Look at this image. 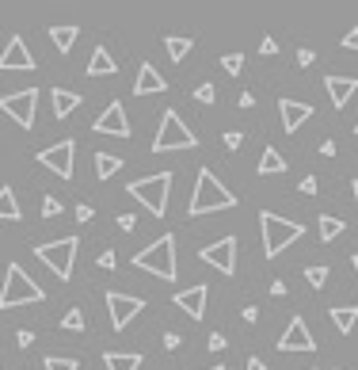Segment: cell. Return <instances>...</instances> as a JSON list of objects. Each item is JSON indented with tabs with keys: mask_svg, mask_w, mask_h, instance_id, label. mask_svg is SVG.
<instances>
[{
	"mask_svg": "<svg viewBox=\"0 0 358 370\" xmlns=\"http://www.w3.org/2000/svg\"><path fill=\"white\" fill-rule=\"evenodd\" d=\"M233 206H237V195H233L210 168H202L199 180H194V195H191V203H187V214H191V218H202V214L233 210Z\"/></svg>",
	"mask_w": 358,
	"mask_h": 370,
	"instance_id": "cell-1",
	"label": "cell"
},
{
	"mask_svg": "<svg viewBox=\"0 0 358 370\" xmlns=\"http://www.w3.org/2000/svg\"><path fill=\"white\" fill-rule=\"evenodd\" d=\"M259 229H263V252H267V260H279V256L286 252L294 240L305 237V225H301V222H290V218L271 214V210L259 214Z\"/></svg>",
	"mask_w": 358,
	"mask_h": 370,
	"instance_id": "cell-2",
	"label": "cell"
},
{
	"mask_svg": "<svg viewBox=\"0 0 358 370\" xmlns=\"http://www.w3.org/2000/svg\"><path fill=\"white\" fill-rule=\"evenodd\" d=\"M134 263L141 271H149V275L172 283L176 271H179V263H176V233H164V237H157L149 248H141V252L134 256Z\"/></svg>",
	"mask_w": 358,
	"mask_h": 370,
	"instance_id": "cell-3",
	"label": "cell"
},
{
	"mask_svg": "<svg viewBox=\"0 0 358 370\" xmlns=\"http://www.w3.org/2000/svg\"><path fill=\"white\" fill-rule=\"evenodd\" d=\"M172 172H153L145 176V180H130V199H137V203L145 206V210L153 214V218H164L168 214V191H172Z\"/></svg>",
	"mask_w": 358,
	"mask_h": 370,
	"instance_id": "cell-4",
	"label": "cell"
},
{
	"mask_svg": "<svg viewBox=\"0 0 358 370\" xmlns=\"http://www.w3.org/2000/svg\"><path fill=\"white\" fill-rule=\"evenodd\" d=\"M42 298H46V291L20 268V263H8L4 291H0V309H15V305H27V302L35 305V302H42Z\"/></svg>",
	"mask_w": 358,
	"mask_h": 370,
	"instance_id": "cell-5",
	"label": "cell"
},
{
	"mask_svg": "<svg viewBox=\"0 0 358 370\" xmlns=\"http://www.w3.org/2000/svg\"><path fill=\"white\" fill-rule=\"evenodd\" d=\"M199 146V138L191 134V126L179 118V111L168 107L164 115H160V126H157V138H153V153H172V149H194Z\"/></svg>",
	"mask_w": 358,
	"mask_h": 370,
	"instance_id": "cell-6",
	"label": "cell"
},
{
	"mask_svg": "<svg viewBox=\"0 0 358 370\" xmlns=\"http://www.w3.org/2000/svg\"><path fill=\"white\" fill-rule=\"evenodd\" d=\"M77 248H80L77 237H61V240H50V245H38L35 256L61 279V283H69V279H72V256H77Z\"/></svg>",
	"mask_w": 358,
	"mask_h": 370,
	"instance_id": "cell-7",
	"label": "cell"
},
{
	"mask_svg": "<svg viewBox=\"0 0 358 370\" xmlns=\"http://www.w3.org/2000/svg\"><path fill=\"white\" fill-rule=\"evenodd\" d=\"M35 107H38V88H23V92L0 95V111H4L15 126H23V130L35 126Z\"/></svg>",
	"mask_w": 358,
	"mask_h": 370,
	"instance_id": "cell-8",
	"label": "cell"
},
{
	"mask_svg": "<svg viewBox=\"0 0 358 370\" xmlns=\"http://www.w3.org/2000/svg\"><path fill=\"white\" fill-rule=\"evenodd\" d=\"M199 260L202 263H210L214 271H221V275H237V237H221V240H214V245H206L199 252Z\"/></svg>",
	"mask_w": 358,
	"mask_h": 370,
	"instance_id": "cell-9",
	"label": "cell"
},
{
	"mask_svg": "<svg viewBox=\"0 0 358 370\" xmlns=\"http://www.w3.org/2000/svg\"><path fill=\"white\" fill-rule=\"evenodd\" d=\"M141 309H145V298L126 294V291H107V313H111V325H115V332H122V328H126Z\"/></svg>",
	"mask_w": 358,
	"mask_h": 370,
	"instance_id": "cell-10",
	"label": "cell"
},
{
	"mask_svg": "<svg viewBox=\"0 0 358 370\" xmlns=\"http://www.w3.org/2000/svg\"><path fill=\"white\" fill-rule=\"evenodd\" d=\"M72 157H77V141L65 138V141H58V146L38 153V164L50 168V172H58L61 180H72Z\"/></svg>",
	"mask_w": 358,
	"mask_h": 370,
	"instance_id": "cell-11",
	"label": "cell"
},
{
	"mask_svg": "<svg viewBox=\"0 0 358 370\" xmlns=\"http://www.w3.org/2000/svg\"><path fill=\"white\" fill-rule=\"evenodd\" d=\"M95 134H111V138H130V118H126V107H122V100H111L107 107H103V115L92 123Z\"/></svg>",
	"mask_w": 358,
	"mask_h": 370,
	"instance_id": "cell-12",
	"label": "cell"
},
{
	"mask_svg": "<svg viewBox=\"0 0 358 370\" xmlns=\"http://www.w3.org/2000/svg\"><path fill=\"white\" fill-rule=\"evenodd\" d=\"M12 69H23V73L35 69V54L27 50L23 35H12V38H8V46H4V54H0V73H12Z\"/></svg>",
	"mask_w": 358,
	"mask_h": 370,
	"instance_id": "cell-13",
	"label": "cell"
},
{
	"mask_svg": "<svg viewBox=\"0 0 358 370\" xmlns=\"http://www.w3.org/2000/svg\"><path fill=\"white\" fill-rule=\"evenodd\" d=\"M279 351H316V340H313V332H309L305 317H290V328L282 332Z\"/></svg>",
	"mask_w": 358,
	"mask_h": 370,
	"instance_id": "cell-14",
	"label": "cell"
},
{
	"mask_svg": "<svg viewBox=\"0 0 358 370\" xmlns=\"http://www.w3.org/2000/svg\"><path fill=\"white\" fill-rule=\"evenodd\" d=\"M206 298H210V286L194 283V286H187V291H176V298H172V302H176L179 309L187 313V317L202 321V317H206Z\"/></svg>",
	"mask_w": 358,
	"mask_h": 370,
	"instance_id": "cell-15",
	"label": "cell"
},
{
	"mask_svg": "<svg viewBox=\"0 0 358 370\" xmlns=\"http://www.w3.org/2000/svg\"><path fill=\"white\" fill-rule=\"evenodd\" d=\"M279 115H282V130L297 134L301 123L313 118V107H309V103H297V100H279Z\"/></svg>",
	"mask_w": 358,
	"mask_h": 370,
	"instance_id": "cell-16",
	"label": "cell"
},
{
	"mask_svg": "<svg viewBox=\"0 0 358 370\" xmlns=\"http://www.w3.org/2000/svg\"><path fill=\"white\" fill-rule=\"evenodd\" d=\"M324 88H328V95H332V107L343 111L347 100L358 92V80L355 77H324Z\"/></svg>",
	"mask_w": 358,
	"mask_h": 370,
	"instance_id": "cell-17",
	"label": "cell"
},
{
	"mask_svg": "<svg viewBox=\"0 0 358 370\" xmlns=\"http://www.w3.org/2000/svg\"><path fill=\"white\" fill-rule=\"evenodd\" d=\"M134 92L137 95H157V92H168V80L157 73V69L145 61L141 69H137V80H134Z\"/></svg>",
	"mask_w": 358,
	"mask_h": 370,
	"instance_id": "cell-18",
	"label": "cell"
},
{
	"mask_svg": "<svg viewBox=\"0 0 358 370\" xmlns=\"http://www.w3.org/2000/svg\"><path fill=\"white\" fill-rule=\"evenodd\" d=\"M111 73H118V61L111 58L107 46H95L92 58H88V77H111Z\"/></svg>",
	"mask_w": 358,
	"mask_h": 370,
	"instance_id": "cell-19",
	"label": "cell"
},
{
	"mask_svg": "<svg viewBox=\"0 0 358 370\" xmlns=\"http://www.w3.org/2000/svg\"><path fill=\"white\" fill-rule=\"evenodd\" d=\"M50 100H54V115H58V118H69L72 111L80 107V95H77V92H69V88H54Z\"/></svg>",
	"mask_w": 358,
	"mask_h": 370,
	"instance_id": "cell-20",
	"label": "cell"
},
{
	"mask_svg": "<svg viewBox=\"0 0 358 370\" xmlns=\"http://www.w3.org/2000/svg\"><path fill=\"white\" fill-rule=\"evenodd\" d=\"M103 367L107 370H137L141 355L137 351H103Z\"/></svg>",
	"mask_w": 358,
	"mask_h": 370,
	"instance_id": "cell-21",
	"label": "cell"
},
{
	"mask_svg": "<svg viewBox=\"0 0 358 370\" xmlns=\"http://www.w3.org/2000/svg\"><path fill=\"white\" fill-rule=\"evenodd\" d=\"M259 172H263V176H282V172H286V157H282L279 149L267 146L263 157H259Z\"/></svg>",
	"mask_w": 358,
	"mask_h": 370,
	"instance_id": "cell-22",
	"label": "cell"
},
{
	"mask_svg": "<svg viewBox=\"0 0 358 370\" xmlns=\"http://www.w3.org/2000/svg\"><path fill=\"white\" fill-rule=\"evenodd\" d=\"M355 321H358V309L355 305H336V309H332V325H336V332H351L355 328Z\"/></svg>",
	"mask_w": 358,
	"mask_h": 370,
	"instance_id": "cell-23",
	"label": "cell"
},
{
	"mask_svg": "<svg viewBox=\"0 0 358 370\" xmlns=\"http://www.w3.org/2000/svg\"><path fill=\"white\" fill-rule=\"evenodd\" d=\"M0 218H4V222H20L23 218V210H20V203H15V191L12 187H0Z\"/></svg>",
	"mask_w": 358,
	"mask_h": 370,
	"instance_id": "cell-24",
	"label": "cell"
},
{
	"mask_svg": "<svg viewBox=\"0 0 358 370\" xmlns=\"http://www.w3.org/2000/svg\"><path fill=\"white\" fill-rule=\"evenodd\" d=\"M118 168H126V164H122V157H111V153H95V176H100V180H111Z\"/></svg>",
	"mask_w": 358,
	"mask_h": 370,
	"instance_id": "cell-25",
	"label": "cell"
},
{
	"mask_svg": "<svg viewBox=\"0 0 358 370\" xmlns=\"http://www.w3.org/2000/svg\"><path fill=\"white\" fill-rule=\"evenodd\" d=\"M77 35H80L77 27H50V38H54V46H58V54H69L72 43H77Z\"/></svg>",
	"mask_w": 358,
	"mask_h": 370,
	"instance_id": "cell-26",
	"label": "cell"
},
{
	"mask_svg": "<svg viewBox=\"0 0 358 370\" xmlns=\"http://www.w3.org/2000/svg\"><path fill=\"white\" fill-rule=\"evenodd\" d=\"M343 229H347V225L339 222V218H332V214H320V240H324V245H332V240H336Z\"/></svg>",
	"mask_w": 358,
	"mask_h": 370,
	"instance_id": "cell-27",
	"label": "cell"
},
{
	"mask_svg": "<svg viewBox=\"0 0 358 370\" xmlns=\"http://www.w3.org/2000/svg\"><path fill=\"white\" fill-rule=\"evenodd\" d=\"M164 46H168V58H172V61H183L187 58V54H191V38H176V35H168L164 38Z\"/></svg>",
	"mask_w": 358,
	"mask_h": 370,
	"instance_id": "cell-28",
	"label": "cell"
},
{
	"mask_svg": "<svg viewBox=\"0 0 358 370\" xmlns=\"http://www.w3.org/2000/svg\"><path fill=\"white\" fill-rule=\"evenodd\" d=\"M46 370H80L77 355H46Z\"/></svg>",
	"mask_w": 358,
	"mask_h": 370,
	"instance_id": "cell-29",
	"label": "cell"
},
{
	"mask_svg": "<svg viewBox=\"0 0 358 370\" xmlns=\"http://www.w3.org/2000/svg\"><path fill=\"white\" fill-rule=\"evenodd\" d=\"M221 69L229 77H240V69H244V54H225L221 58Z\"/></svg>",
	"mask_w": 358,
	"mask_h": 370,
	"instance_id": "cell-30",
	"label": "cell"
},
{
	"mask_svg": "<svg viewBox=\"0 0 358 370\" xmlns=\"http://www.w3.org/2000/svg\"><path fill=\"white\" fill-rule=\"evenodd\" d=\"M61 328H69V332H80V328H84V313H80V309H77V305H72V309H69V313H65Z\"/></svg>",
	"mask_w": 358,
	"mask_h": 370,
	"instance_id": "cell-31",
	"label": "cell"
},
{
	"mask_svg": "<svg viewBox=\"0 0 358 370\" xmlns=\"http://www.w3.org/2000/svg\"><path fill=\"white\" fill-rule=\"evenodd\" d=\"M58 214H61V199L42 195V218H58Z\"/></svg>",
	"mask_w": 358,
	"mask_h": 370,
	"instance_id": "cell-32",
	"label": "cell"
},
{
	"mask_svg": "<svg viewBox=\"0 0 358 370\" xmlns=\"http://www.w3.org/2000/svg\"><path fill=\"white\" fill-rule=\"evenodd\" d=\"M194 100H199V103H214L217 100V88L214 84H199V88H194Z\"/></svg>",
	"mask_w": 358,
	"mask_h": 370,
	"instance_id": "cell-33",
	"label": "cell"
},
{
	"mask_svg": "<svg viewBox=\"0 0 358 370\" xmlns=\"http://www.w3.org/2000/svg\"><path fill=\"white\" fill-rule=\"evenodd\" d=\"M305 279H309V286H324L328 283V268H309Z\"/></svg>",
	"mask_w": 358,
	"mask_h": 370,
	"instance_id": "cell-34",
	"label": "cell"
},
{
	"mask_svg": "<svg viewBox=\"0 0 358 370\" xmlns=\"http://www.w3.org/2000/svg\"><path fill=\"white\" fill-rule=\"evenodd\" d=\"M221 141H225V149H229V153H237V149L244 146V134H240V130H229Z\"/></svg>",
	"mask_w": 358,
	"mask_h": 370,
	"instance_id": "cell-35",
	"label": "cell"
},
{
	"mask_svg": "<svg viewBox=\"0 0 358 370\" xmlns=\"http://www.w3.org/2000/svg\"><path fill=\"white\" fill-rule=\"evenodd\" d=\"M95 263H100L103 271H115V263H118V260H115V252H111V248H103V252H100V260H95Z\"/></svg>",
	"mask_w": 358,
	"mask_h": 370,
	"instance_id": "cell-36",
	"label": "cell"
},
{
	"mask_svg": "<svg viewBox=\"0 0 358 370\" xmlns=\"http://www.w3.org/2000/svg\"><path fill=\"white\" fill-rule=\"evenodd\" d=\"M259 54H263V58H274V54H279V43H274V38L267 35L263 43H259Z\"/></svg>",
	"mask_w": 358,
	"mask_h": 370,
	"instance_id": "cell-37",
	"label": "cell"
},
{
	"mask_svg": "<svg viewBox=\"0 0 358 370\" xmlns=\"http://www.w3.org/2000/svg\"><path fill=\"white\" fill-rule=\"evenodd\" d=\"M15 344H20V348H31V344H35V332H31V328H20V332H15Z\"/></svg>",
	"mask_w": 358,
	"mask_h": 370,
	"instance_id": "cell-38",
	"label": "cell"
},
{
	"mask_svg": "<svg viewBox=\"0 0 358 370\" xmlns=\"http://www.w3.org/2000/svg\"><path fill=\"white\" fill-rule=\"evenodd\" d=\"M313 61H316V50H309V46H305V50H297V65H301V69L313 65Z\"/></svg>",
	"mask_w": 358,
	"mask_h": 370,
	"instance_id": "cell-39",
	"label": "cell"
},
{
	"mask_svg": "<svg viewBox=\"0 0 358 370\" xmlns=\"http://www.w3.org/2000/svg\"><path fill=\"white\" fill-rule=\"evenodd\" d=\"M92 218H95V210H92L88 203H80V206H77V222H92Z\"/></svg>",
	"mask_w": 358,
	"mask_h": 370,
	"instance_id": "cell-40",
	"label": "cell"
},
{
	"mask_svg": "<svg viewBox=\"0 0 358 370\" xmlns=\"http://www.w3.org/2000/svg\"><path fill=\"white\" fill-rule=\"evenodd\" d=\"M316 187H320L316 176H305V180H301V191H305V195H316Z\"/></svg>",
	"mask_w": 358,
	"mask_h": 370,
	"instance_id": "cell-41",
	"label": "cell"
},
{
	"mask_svg": "<svg viewBox=\"0 0 358 370\" xmlns=\"http://www.w3.org/2000/svg\"><path fill=\"white\" fill-rule=\"evenodd\" d=\"M343 46H347V50H358V27H351L343 35Z\"/></svg>",
	"mask_w": 358,
	"mask_h": 370,
	"instance_id": "cell-42",
	"label": "cell"
},
{
	"mask_svg": "<svg viewBox=\"0 0 358 370\" xmlns=\"http://www.w3.org/2000/svg\"><path fill=\"white\" fill-rule=\"evenodd\" d=\"M118 225H122V229H134V225H137V218H134V214H118Z\"/></svg>",
	"mask_w": 358,
	"mask_h": 370,
	"instance_id": "cell-43",
	"label": "cell"
},
{
	"mask_svg": "<svg viewBox=\"0 0 358 370\" xmlns=\"http://www.w3.org/2000/svg\"><path fill=\"white\" fill-rule=\"evenodd\" d=\"M179 344H183V340H179V336H176V332H164V348H168V351H176V348H179Z\"/></svg>",
	"mask_w": 358,
	"mask_h": 370,
	"instance_id": "cell-44",
	"label": "cell"
},
{
	"mask_svg": "<svg viewBox=\"0 0 358 370\" xmlns=\"http://www.w3.org/2000/svg\"><path fill=\"white\" fill-rule=\"evenodd\" d=\"M210 348L221 351V348H225V336H221V332H214V336H210Z\"/></svg>",
	"mask_w": 358,
	"mask_h": 370,
	"instance_id": "cell-45",
	"label": "cell"
},
{
	"mask_svg": "<svg viewBox=\"0 0 358 370\" xmlns=\"http://www.w3.org/2000/svg\"><path fill=\"white\" fill-rule=\"evenodd\" d=\"M271 294L282 298V294H286V283H282V279H274V283H271Z\"/></svg>",
	"mask_w": 358,
	"mask_h": 370,
	"instance_id": "cell-46",
	"label": "cell"
},
{
	"mask_svg": "<svg viewBox=\"0 0 358 370\" xmlns=\"http://www.w3.org/2000/svg\"><path fill=\"white\" fill-rule=\"evenodd\" d=\"M248 370H263V359H256V355H251V359H248Z\"/></svg>",
	"mask_w": 358,
	"mask_h": 370,
	"instance_id": "cell-47",
	"label": "cell"
},
{
	"mask_svg": "<svg viewBox=\"0 0 358 370\" xmlns=\"http://www.w3.org/2000/svg\"><path fill=\"white\" fill-rule=\"evenodd\" d=\"M351 268H355V275H358V252L351 256Z\"/></svg>",
	"mask_w": 358,
	"mask_h": 370,
	"instance_id": "cell-48",
	"label": "cell"
},
{
	"mask_svg": "<svg viewBox=\"0 0 358 370\" xmlns=\"http://www.w3.org/2000/svg\"><path fill=\"white\" fill-rule=\"evenodd\" d=\"M355 203H358V180H355Z\"/></svg>",
	"mask_w": 358,
	"mask_h": 370,
	"instance_id": "cell-49",
	"label": "cell"
},
{
	"mask_svg": "<svg viewBox=\"0 0 358 370\" xmlns=\"http://www.w3.org/2000/svg\"><path fill=\"white\" fill-rule=\"evenodd\" d=\"M210 370H225V367H210Z\"/></svg>",
	"mask_w": 358,
	"mask_h": 370,
	"instance_id": "cell-50",
	"label": "cell"
},
{
	"mask_svg": "<svg viewBox=\"0 0 358 370\" xmlns=\"http://www.w3.org/2000/svg\"><path fill=\"white\" fill-rule=\"evenodd\" d=\"M355 134H358V123H355Z\"/></svg>",
	"mask_w": 358,
	"mask_h": 370,
	"instance_id": "cell-51",
	"label": "cell"
},
{
	"mask_svg": "<svg viewBox=\"0 0 358 370\" xmlns=\"http://www.w3.org/2000/svg\"><path fill=\"white\" fill-rule=\"evenodd\" d=\"M313 370H316V367H313Z\"/></svg>",
	"mask_w": 358,
	"mask_h": 370,
	"instance_id": "cell-52",
	"label": "cell"
}]
</instances>
